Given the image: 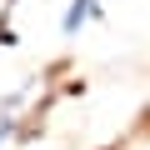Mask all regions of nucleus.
Segmentation results:
<instances>
[{"mask_svg": "<svg viewBox=\"0 0 150 150\" xmlns=\"http://www.w3.org/2000/svg\"><path fill=\"white\" fill-rule=\"evenodd\" d=\"M5 140H10V115H5V120H0V145H5Z\"/></svg>", "mask_w": 150, "mask_h": 150, "instance_id": "f03ea898", "label": "nucleus"}, {"mask_svg": "<svg viewBox=\"0 0 150 150\" xmlns=\"http://www.w3.org/2000/svg\"><path fill=\"white\" fill-rule=\"evenodd\" d=\"M95 15H100V0H70V10H65L60 30H65V35H80V30H85Z\"/></svg>", "mask_w": 150, "mask_h": 150, "instance_id": "f257e3e1", "label": "nucleus"}]
</instances>
